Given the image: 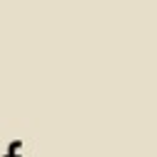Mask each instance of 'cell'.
I'll use <instances>...</instances> for the list:
<instances>
[{
  "mask_svg": "<svg viewBox=\"0 0 157 157\" xmlns=\"http://www.w3.org/2000/svg\"><path fill=\"white\" fill-rule=\"evenodd\" d=\"M20 147H22V142H20V140H15V142L10 145V150H7V155H5V157H20Z\"/></svg>",
  "mask_w": 157,
  "mask_h": 157,
  "instance_id": "obj_1",
  "label": "cell"
}]
</instances>
